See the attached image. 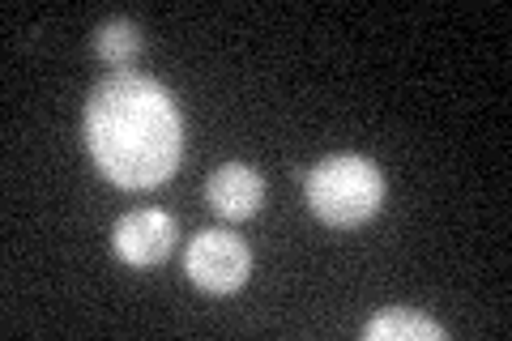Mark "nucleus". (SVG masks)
Returning a JSON list of instances; mask_svg holds the SVG:
<instances>
[{"instance_id": "0eeeda50", "label": "nucleus", "mask_w": 512, "mask_h": 341, "mask_svg": "<svg viewBox=\"0 0 512 341\" xmlns=\"http://www.w3.org/2000/svg\"><path fill=\"white\" fill-rule=\"evenodd\" d=\"M94 52H99V60H107L111 69L128 73V64L141 56V30H137V22L107 18L99 30H94Z\"/></svg>"}, {"instance_id": "20e7f679", "label": "nucleus", "mask_w": 512, "mask_h": 341, "mask_svg": "<svg viewBox=\"0 0 512 341\" xmlns=\"http://www.w3.org/2000/svg\"><path fill=\"white\" fill-rule=\"evenodd\" d=\"M175 239H180V226L163 209H133L111 226V248L128 269H154L163 265Z\"/></svg>"}, {"instance_id": "f03ea898", "label": "nucleus", "mask_w": 512, "mask_h": 341, "mask_svg": "<svg viewBox=\"0 0 512 341\" xmlns=\"http://www.w3.org/2000/svg\"><path fill=\"white\" fill-rule=\"evenodd\" d=\"M308 205L320 222L338 226V231L363 226L384 205V175L363 154H333L316 162L308 175Z\"/></svg>"}, {"instance_id": "7ed1b4c3", "label": "nucleus", "mask_w": 512, "mask_h": 341, "mask_svg": "<svg viewBox=\"0 0 512 341\" xmlns=\"http://www.w3.org/2000/svg\"><path fill=\"white\" fill-rule=\"evenodd\" d=\"M184 269H188V278L205 290V295H235V290L248 282V273H252V252L235 231L210 226V231H201L197 239L188 243Z\"/></svg>"}, {"instance_id": "39448f33", "label": "nucleus", "mask_w": 512, "mask_h": 341, "mask_svg": "<svg viewBox=\"0 0 512 341\" xmlns=\"http://www.w3.org/2000/svg\"><path fill=\"white\" fill-rule=\"evenodd\" d=\"M205 197H210L214 214L231 222H248L265 205V180L252 167H244V162H222L210 175V184H205Z\"/></svg>"}, {"instance_id": "423d86ee", "label": "nucleus", "mask_w": 512, "mask_h": 341, "mask_svg": "<svg viewBox=\"0 0 512 341\" xmlns=\"http://www.w3.org/2000/svg\"><path fill=\"white\" fill-rule=\"evenodd\" d=\"M367 341H444L448 329L436 324L431 316L414 312V307H389V312H380L367 320L363 329Z\"/></svg>"}, {"instance_id": "f257e3e1", "label": "nucleus", "mask_w": 512, "mask_h": 341, "mask_svg": "<svg viewBox=\"0 0 512 341\" xmlns=\"http://www.w3.org/2000/svg\"><path fill=\"white\" fill-rule=\"evenodd\" d=\"M86 150L103 180L141 192L167 184L184 158V116L171 90L141 73H111L86 99Z\"/></svg>"}]
</instances>
